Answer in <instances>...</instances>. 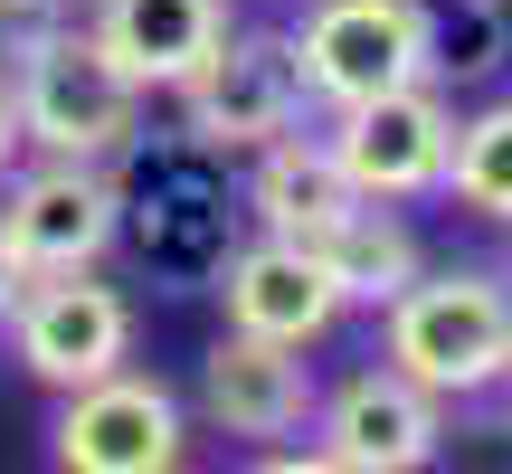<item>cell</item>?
<instances>
[{"label":"cell","mask_w":512,"mask_h":474,"mask_svg":"<svg viewBox=\"0 0 512 474\" xmlns=\"http://www.w3.org/2000/svg\"><path fill=\"white\" fill-rule=\"evenodd\" d=\"M67 10H95V0H67Z\"/></svg>","instance_id":"7402d4cb"},{"label":"cell","mask_w":512,"mask_h":474,"mask_svg":"<svg viewBox=\"0 0 512 474\" xmlns=\"http://www.w3.org/2000/svg\"><path fill=\"white\" fill-rule=\"evenodd\" d=\"M10 152H19V114H10V76H0V171H10Z\"/></svg>","instance_id":"44dd1931"},{"label":"cell","mask_w":512,"mask_h":474,"mask_svg":"<svg viewBox=\"0 0 512 474\" xmlns=\"http://www.w3.org/2000/svg\"><path fill=\"white\" fill-rule=\"evenodd\" d=\"M10 351H19V370H29L38 389H86V380H105V370H124L133 361V304H124V285H105V275H29V294L10 304Z\"/></svg>","instance_id":"52a82bcc"},{"label":"cell","mask_w":512,"mask_h":474,"mask_svg":"<svg viewBox=\"0 0 512 474\" xmlns=\"http://www.w3.org/2000/svg\"><path fill=\"white\" fill-rule=\"evenodd\" d=\"M86 29H95V48H105L143 95H152V86L171 95V86H190V76L219 57L228 0H95Z\"/></svg>","instance_id":"4fadbf2b"},{"label":"cell","mask_w":512,"mask_h":474,"mask_svg":"<svg viewBox=\"0 0 512 474\" xmlns=\"http://www.w3.org/2000/svg\"><path fill=\"white\" fill-rule=\"evenodd\" d=\"M67 19H76L67 0H0V76H10L29 48H48V38L67 29Z\"/></svg>","instance_id":"ac0fdd59"},{"label":"cell","mask_w":512,"mask_h":474,"mask_svg":"<svg viewBox=\"0 0 512 474\" xmlns=\"http://www.w3.org/2000/svg\"><path fill=\"white\" fill-rule=\"evenodd\" d=\"M124 237L143 256V275L162 285H219V266L247 247V190L219 171V152L181 143L143 152L133 143V181H124Z\"/></svg>","instance_id":"7a4b0ae2"},{"label":"cell","mask_w":512,"mask_h":474,"mask_svg":"<svg viewBox=\"0 0 512 474\" xmlns=\"http://www.w3.org/2000/svg\"><path fill=\"white\" fill-rule=\"evenodd\" d=\"M332 162H342L351 200H427L446 190V162H456V95L437 86H399V95H370V105H342L323 124Z\"/></svg>","instance_id":"5b68a950"},{"label":"cell","mask_w":512,"mask_h":474,"mask_svg":"<svg viewBox=\"0 0 512 474\" xmlns=\"http://www.w3.org/2000/svg\"><path fill=\"white\" fill-rule=\"evenodd\" d=\"M10 114H19V143H38V162H124L143 143V86L95 48L86 19L29 48L10 67Z\"/></svg>","instance_id":"3957f363"},{"label":"cell","mask_w":512,"mask_h":474,"mask_svg":"<svg viewBox=\"0 0 512 474\" xmlns=\"http://www.w3.org/2000/svg\"><path fill=\"white\" fill-rule=\"evenodd\" d=\"M294 67H304V95L323 114L399 95V86H427L418 10L408 0H313L304 29H294Z\"/></svg>","instance_id":"ba28073f"},{"label":"cell","mask_w":512,"mask_h":474,"mask_svg":"<svg viewBox=\"0 0 512 474\" xmlns=\"http://www.w3.org/2000/svg\"><path fill=\"white\" fill-rule=\"evenodd\" d=\"M247 474H351V465H332L323 446H266V456H256Z\"/></svg>","instance_id":"d6986e66"},{"label":"cell","mask_w":512,"mask_h":474,"mask_svg":"<svg viewBox=\"0 0 512 474\" xmlns=\"http://www.w3.org/2000/svg\"><path fill=\"white\" fill-rule=\"evenodd\" d=\"M313 446L351 474H427L446 446V399H427L418 380H399L389 361L351 370V380L323 389L313 408Z\"/></svg>","instance_id":"30bf717a"},{"label":"cell","mask_w":512,"mask_h":474,"mask_svg":"<svg viewBox=\"0 0 512 474\" xmlns=\"http://www.w3.org/2000/svg\"><path fill=\"white\" fill-rule=\"evenodd\" d=\"M418 10V48H427V86L456 95L512 67V10L503 0H408Z\"/></svg>","instance_id":"2e32d148"},{"label":"cell","mask_w":512,"mask_h":474,"mask_svg":"<svg viewBox=\"0 0 512 474\" xmlns=\"http://www.w3.org/2000/svg\"><path fill=\"white\" fill-rule=\"evenodd\" d=\"M19 294H29V266H19V247L0 237V323H10V304H19Z\"/></svg>","instance_id":"ffe728a7"},{"label":"cell","mask_w":512,"mask_h":474,"mask_svg":"<svg viewBox=\"0 0 512 474\" xmlns=\"http://www.w3.org/2000/svg\"><path fill=\"white\" fill-rule=\"evenodd\" d=\"M313 256H323V275H332V294H342V313L351 304H370V313H389L408 285L427 275V256H418V228L399 219V209H380V200H361V209H342L323 237H313Z\"/></svg>","instance_id":"9a60e30c"},{"label":"cell","mask_w":512,"mask_h":474,"mask_svg":"<svg viewBox=\"0 0 512 474\" xmlns=\"http://www.w3.org/2000/svg\"><path fill=\"white\" fill-rule=\"evenodd\" d=\"M313 408H323V380H313L304 351L285 342H256V332H219L200 361V418L238 446H294L313 437Z\"/></svg>","instance_id":"8fae6325"},{"label":"cell","mask_w":512,"mask_h":474,"mask_svg":"<svg viewBox=\"0 0 512 474\" xmlns=\"http://www.w3.org/2000/svg\"><path fill=\"white\" fill-rule=\"evenodd\" d=\"M446 190H456L475 219L512 228V95L484 114H456V162H446Z\"/></svg>","instance_id":"e0dca14e"},{"label":"cell","mask_w":512,"mask_h":474,"mask_svg":"<svg viewBox=\"0 0 512 474\" xmlns=\"http://www.w3.org/2000/svg\"><path fill=\"white\" fill-rule=\"evenodd\" d=\"M503 389H512V370H503Z\"/></svg>","instance_id":"603a6c76"},{"label":"cell","mask_w":512,"mask_h":474,"mask_svg":"<svg viewBox=\"0 0 512 474\" xmlns=\"http://www.w3.org/2000/svg\"><path fill=\"white\" fill-rule=\"evenodd\" d=\"M190 418L152 370H105V380L67 389L48 427V465L57 474H181Z\"/></svg>","instance_id":"8992f818"},{"label":"cell","mask_w":512,"mask_h":474,"mask_svg":"<svg viewBox=\"0 0 512 474\" xmlns=\"http://www.w3.org/2000/svg\"><path fill=\"white\" fill-rule=\"evenodd\" d=\"M0 237L29 275H86L124 237V181L105 162H38L0 190Z\"/></svg>","instance_id":"9c48e42d"},{"label":"cell","mask_w":512,"mask_h":474,"mask_svg":"<svg viewBox=\"0 0 512 474\" xmlns=\"http://www.w3.org/2000/svg\"><path fill=\"white\" fill-rule=\"evenodd\" d=\"M219 304H228V332H256V342H285V351H313L342 323V294H332L323 256L304 237H266V228L219 266Z\"/></svg>","instance_id":"7c38bea8"},{"label":"cell","mask_w":512,"mask_h":474,"mask_svg":"<svg viewBox=\"0 0 512 474\" xmlns=\"http://www.w3.org/2000/svg\"><path fill=\"white\" fill-rule=\"evenodd\" d=\"M238 190H247V219L266 228V237H304V247L342 219V209H361L323 133H285V143H266Z\"/></svg>","instance_id":"5bb4252c"},{"label":"cell","mask_w":512,"mask_h":474,"mask_svg":"<svg viewBox=\"0 0 512 474\" xmlns=\"http://www.w3.org/2000/svg\"><path fill=\"white\" fill-rule=\"evenodd\" d=\"M380 361L418 380L427 399H484L512 370V275L494 266H437L380 313Z\"/></svg>","instance_id":"6da1fadb"},{"label":"cell","mask_w":512,"mask_h":474,"mask_svg":"<svg viewBox=\"0 0 512 474\" xmlns=\"http://www.w3.org/2000/svg\"><path fill=\"white\" fill-rule=\"evenodd\" d=\"M181 95V133L200 152H266L285 143V133H304V67H294V38H266V29H228L219 57H209Z\"/></svg>","instance_id":"277c9868"}]
</instances>
